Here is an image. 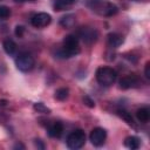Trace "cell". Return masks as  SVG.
Returning a JSON list of instances; mask_svg holds the SVG:
<instances>
[{
  "instance_id": "6da1fadb",
  "label": "cell",
  "mask_w": 150,
  "mask_h": 150,
  "mask_svg": "<svg viewBox=\"0 0 150 150\" xmlns=\"http://www.w3.org/2000/svg\"><path fill=\"white\" fill-rule=\"evenodd\" d=\"M87 6L101 16H112L118 12V7L107 0H89Z\"/></svg>"
},
{
  "instance_id": "7a4b0ae2",
  "label": "cell",
  "mask_w": 150,
  "mask_h": 150,
  "mask_svg": "<svg viewBox=\"0 0 150 150\" xmlns=\"http://www.w3.org/2000/svg\"><path fill=\"white\" fill-rule=\"evenodd\" d=\"M117 79V73L110 67H100L96 70V80L101 86L109 87Z\"/></svg>"
},
{
  "instance_id": "3957f363",
  "label": "cell",
  "mask_w": 150,
  "mask_h": 150,
  "mask_svg": "<svg viewBox=\"0 0 150 150\" xmlns=\"http://www.w3.org/2000/svg\"><path fill=\"white\" fill-rule=\"evenodd\" d=\"M86 143V134L81 129L71 131L67 137V146L73 150L81 149Z\"/></svg>"
},
{
  "instance_id": "277c9868",
  "label": "cell",
  "mask_w": 150,
  "mask_h": 150,
  "mask_svg": "<svg viewBox=\"0 0 150 150\" xmlns=\"http://www.w3.org/2000/svg\"><path fill=\"white\" fill-rule=\"evenodd\" d=\"M62 49L64 52H67V54L71 57V56H75L80 53V43H79V38L76 35H67L64 36L63 39V42H62Z\"/></svg>"
},
{
  "instance_id": "5b68a950",
  "label": "cell",
  "mask_w": 150,
  "mask_h": 150,
  "mask_svg": "<svg viewBox=\"0 0 150 150\" xmlns=\"http://www.w3.org/2000/svg\"><path fill=\"white\" fill-rule=\"evenodd\" d=\"M15 64H16V68L20 70V71H23V73H27V71H30L34 66H35V61L33 59V56L28 53H21L18 55L16 60H15Z\"/></svg>"
},
{
  "instance_id": "8992f818",
  "label": "cell",
  "mask_w": 150,
  "mask_h": 150,
  "mask_svg": "<svg viewBox=\"0 0 150 150\" xmlns=\"http://www.w3.org/2000/svg\"><path fill=\"white\" fill-rule=\"evenodd\" d=\"M77 38H80L84 43L87 45H91L94 43L97 38H98V33L95 28H91V27H81L79 30H77Z\"/></svg>"
},
{
  "instance_id": "52a82bcc",
  "label": "cell",
  "mask_w": 150,
  "mask_h": 150,
  "mask_svg": "<svg viewBox=\"0 0 150 150\" xmlns=\"http://www.w3.org/2000/svg\"><path fill=\"white\" fill-rule=\"evenodd\" d=\"M105 138H107V131L103 129V128H94L89 135V141L91 142L93 145L95 146H101L104 144L105 142Z\"/></svg>"
},
{
  "instance_id": "ba28073f",
  "label": "cell",
  "mask_w": 150,
  "mask_h": 150,
  "mask_svg": "<svg viewBox=\"0 0 150 150\" xmlns=\"http://www.w3.org/2000/svg\"><path fill=\"white\" fill-rule=\"evenodd\" d=\"M52 21V16L48 14V13H45V12H41V13H36L32 16L30 19V23L36 27V28H43V27H47Z\"/></svg>"
},
{
  "instance_id": "9c48e42d",
  "label": "cell",
  "mask_w": 150,
  "mask_h": 150,
  "mask_svg": "<svg viewBox=\"0 0 150 150\" xmlns=\"http://www.w3.org/2000/svg\"><path fill=\"white\" fill-rule=\"evenodd\" d=\"M139 79H138V76L137 75H135V74H129V75H125V76H123L121 80H120V82H118V84H120V88L121 89H130V88H135V87H137L138 84H139Z\"/></svg>"
},
{
  "instance_id": "30bf717a",
  "label": "cell",
  "mask_w": 150,
  "mask_h": 150,
  "mask_svg": "<svg viewBox=\"0 0 150 150\" xmlns=\"http://www.w3.org/2000/svg\"><path fill=\"white\" fill-rule=\"evenodd\" d=\"M124 42V39L118 33H110L107 36V43L110 48H118Z\"/></svg>"
},
{
  "instance_id": "8fae6325",
  "label": "cell",
  "mask_w": 150,
  "mask_h": 150,
  "mask_svg": "<svg viewBox=\"0 0 150 150\" xmlns=\"http://www.w3.org/2000/svg\"><path fill=\"white\" fill-rule=\"evenodd\" d=\"M62 131H63V125L60 122H54L48 127V135L50 137L59 138L62 135Z\"/></svg>"
},
{
  "instance_id": "7c38bea8",
  "label": "cell",
  "mask_w": 150,
  "mask_h": 150,
  "mask_svg": "<svg viewBox=\"0 0 150 150\" xmlns=\"http://www.w3.org/2000/svg\"><path fill=\"white\" fill-rule=\"evenodd\" d=\"M75 2H76V0H54L53 7H54V11L61 12V11H64V9L71 7Z\"/></svg>"
},
{
  "instance_id": "4fadbf2b",
  "label": "cell",
  "mask_w": 150,
  "mask_h": 150,
  "mask_svg": "<svg viewBox=\"0 0 150 150\" xmlns=\"http://www.w3.org/2000/svg\"><path fill=\"white\" fill-rule=\"evenodd\" d=\"M76 22V18L74 14H66L64 16L61 18L60 20V25L63 27V28H73L74 25Z\"/></svg>"
},
{
  "instance_id": "5bb4252c",
  "label": "cell",
  "mask_w": 150,
  "mask_h": 150,
  "mask_svg": "<svg viewBox=\"0 0 150 150\" xmlns=\"http://www.w3.org/2000/svg\"><path fill=\"white\" fill-rule=\"evenodd\" d=\"M124 145L131 150H136L139 148L141 145V141L138 137L136 136H128L125 139H124Z\"/></svg>"
},
{
  "instance_id": "9a60e30c",
  "label": "cell",
  "mask_w": 150,
  "mask_h": 150,
  "mask_svg": "<svg viewBox=\"0 0 150 150\" xmlns=\"http://www.w3.org/2000/svg\"><path fill=\"white\" fill-rule=\"evenodd\" d=\"M2 47H4V50L8 54V55H13L16 50V45L15 42L12 40V39H6L4 40L2 42Z\"/></svg>"
},
{
  "instance_id": "2e32d148",
  "label": "cell",
  "mask_w": 150,
  "mask_h": 150,
  "mask_svg": "<svg viewBox=\"0 0 150 150\" xmlns=\"http://www.w3.org/2000/svg\"><path fill=\"white\" fill-rule=\"evenodd\" d=\"M136 117L142 123L149 122V120H150V111H149V109L148 108H141V109H138L136 111Z\"/></svg>"
},
{
  "instance_id": "e0dca14e",
  "label": "cell",
  "mask_w": 150,
  "mask_h": 150,
  "mask_svg": "<svg viewBox=\"0 0 150 150\" xmlns=\"http://www.w3.org/2000/svg\"><path fill=\"white\" fill-rule=\"evenodd\" d=\"M68 96H69V89L68 88H64V87L59 88L55 91V94H54V97L57 101H66L68 98Z\"/></svg>"
},
{
  "instance_id": "ac0fdd59",
  "label": "cell",
  "mask_w": 150,
  "mask_h": 150,
  "mask_svg": "<svg viewBox=\"0 0 150 150\" xmlns=\"http://www.w3.org/2000/svg\"><path fill=\"white\" fill-rule=\"evenodd\" d=\"M117 115H118L121 118H123L127 123H129V124H132V123H134V120H132L131 114L128 112L127 110H124V109H120V110H117Z\"/></svg>"
},
{
  "instance_id": "d6986e66",
  "label": "cell",
  "mask_w": 150,
  "mask_h": 150,
  "mask_svg": "<svg viewBox=\"0 0 150 150\" xmlns=\"http://www.w3.org/2000/svg\"><path fill=\"white\" fill-rule=\"evenodd\" d=\"M33 108H34L35 111H38V112H40V114H49V112H50V109H49L47 105H45L42 102H36V103H34Z\"/></svg>"
},
{
  "instance_id": "ffe728a7",
  "label": "cell",
  "mask_w": 150,
  "mask_h": 150,
  "mask_svg": "<svg viewBox=\"0 0 150 150\" xmlns=\"http://www.w3.org/2000/svg\"><path fill=\"white\" fill-rule=\"evenodd\" d=\"M11 15V9L7 6H0V20H5L9 18Z\"/></svg>"
},
{
  "instance_id": "44dd1931",
  "label": "cell",
  "mask_w": 150,
  "mask_h": 150,
  "mask_svg": "<svg viewBox=\"0 0 150 150\" xmlns=\"http://www.w3.org/2000/svg\"><path fill=\"white\" fill-rule=\"evenodd\" d=\"M82 100H83V103H84L87 107H89V108H94V107H95V102H94V100H91L89 96L86 95V96H83Z\"/></svg>"
},
{
  "instance_id": "7402d4cb",
  "label": "cell",
  "mask_w": 150,
  "mask_h": 150,
  "mask_svg": "<svg viewBox=\"0 0 150 150\" xmlns=\"http://www.w3.org/2000/svg\"><path fill=\"white\" fill-rule=\"evenodd\" d=\"M23 32H25V28L22 26H16L15 27V35L18 38H22L23 36Z\"/></svg>"
},
{
  "instance_id": "603a6c76",
  "label": "cell",
  "mask_w": 150,
  "mask_h": 150,
  "mask_svg": "<svg viewBox=\"0 0 150 150\" xmlns=\"http://www.w3.org/2000/svg\"><path fill=\"white\" fill-rule=\"evenodd\" d=\"M144 75L146 79H150V62L145 63V68H144Z\"/></svg>"
},
{
  "instance_id": "cb8c5ba5",
  "label": "cell",
  "mask_w": 150,
  "mask_h": 150,
  "mask_svg": "<svg viewBox=\"0 0 150 150\" xmlns=\"http://www.w3.org/2000/svg\"><path fill=\"white\" fill-rule=\"evenodd\" d=\"M34 144H35V146H36L38 149H41V150L45 149V144L42 143L41 139H35V141H34Z\"/></svg>"
},
{
  "instance_id": "d4e9b609",
  "label": "cell",
  "mask_w": 150,
  "mask_h": 150,
  "mask_svg": "<svg viewBox=\"0 0 150 150\" xmlns=\"http://www.w3.org/2000/svg\"><path fill=\"white\" fill-rule=\"evenodd\" d=\"M18 148H21V149H25V145H22V144H16V145H14V149H18Z\"/></svg>"
},
{
  "instance_id": "484cf974",
  "label": "cell",
  "mask_w": 150,
  "mask_h": 150,
  "mask_svg": "<svg viewBox=\"0 0 150 150\" xmlns=\"http://www.w3.org/2000/svg\"><path fill=\"white\" fill-rule=\"evenodd\" d=\"M15 2H27V1H33V0H14Z\"/></svg>"
}]
</instances>
